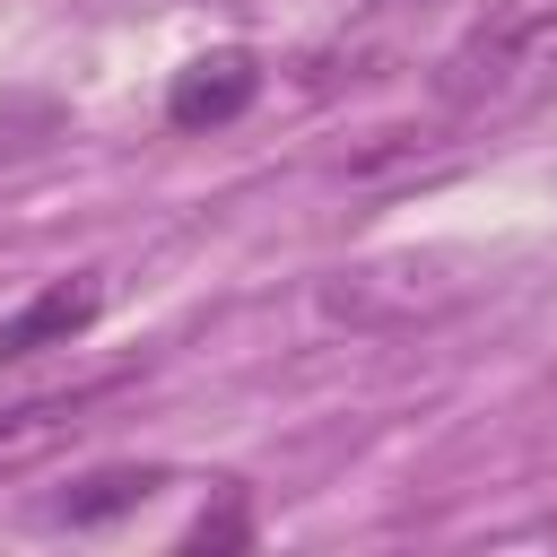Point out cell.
I'll use <instances>...</instances> for the list:
<instances>
[{
  "label": "cell",
  "instance_id": "1",
  "mask_svg": "<svg viewBox=\"0 0 557 557\" xmlns=\"http://www.w3.org/2000/svg\"><path fill=\"white\" fill-rule=\"evenodd\" d=\"M540 87H557V0H487L435 61V104L453 122L513 113Z\"/></svg>",
  "mask_w": 557,
  "mask_h": 557
},
{
  "label": "cell",
  "instance_id": "2",
  "mask_svg": "<svg viewBox=\"0 0 557 557\" xmlns=\"http://www.w3.org/2000/svg\"><path fill=\"white\" fill-rule=\"evenodd\" d=\"M113 392H122V374H96V383H61V392L0 400V479H9V470H26V461H44V453H61V444L87 426V409H96V400H113Z\"/></svg>",
  "mask_w": 557,
  "mask_h": 557
},
{
  "label": "cell",
  "instance_id": "3",
  "mask_svg": "<svg viewBox=\"0 0 557 557\" xmlns=\"http://www.w3.org/2000/svg\"><path fill=\"white\" fill-rule=\"evenodd\" d=\"M96 313H104V270H70V278H52V287H35L9 322H0V366H17V357H44V348H70V339H87L96 331Z\"/></svg>",
  "mask_w": 557,
  "mask_h": 557
},
{
  "label": "cell",
  "instance_id": "4",
  "mask_svg": "<svg viewBox=\"0 0 557 557\" xmlns=\"http://www.w3.org/2000/svg\"><path fill=\"white\" fill-rule=\"evenodd\" d=\"M252 96H261L252 52H200L191 70H174V87H165V122H174V131H218V122H235Z\"/></svg>",
  "mask_w": 557,
  "mask_h": 557
},
{
  "label": "cell",
  "instance_id": "5",
  "mask_svg": "<svg viewBox=\"0 0 557 557\" xmlns=\"http://www.w3.org/2000/svg\"><path fill=\"white\" fill-rule=\"evenodd\" d=\"M157 487H165V470H87L70 496H52V522H70V531H96V522H113V513L148 505Z\"/></svg>",
  "mask_w": 557,
  "mask_h": 557
}]
</instances>
